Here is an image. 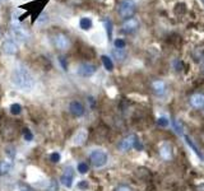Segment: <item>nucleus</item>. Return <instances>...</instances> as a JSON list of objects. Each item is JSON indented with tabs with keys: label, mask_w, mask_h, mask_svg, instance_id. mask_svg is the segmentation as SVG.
Returning <instances> with one entry per match:
<instances>
[{
	"label": "nucleus",
	"mask_w": 204,
	"mask_h": 191,
	"mask_svg": "<svg viewBox=\"0 0 204 191\" xmlns=\"http://www.w3.org/2000/svg\"><path fill=\"white\" fill-rule=\"evenodd\" d=\"M12 82L13 84L23 92H31L35 87V79L26 68L18 66L12 73Z\"/></svg>",
	"instance_id": "1"
},
{
	"label": "nucleus",
	"mask_w": 204,
	"mask_h": 191,
	"mask_svg": "<svg viewBox=\"0 0 204 191\" xmlns=\"http://www.w3.org/2000/svg\"><path fill=\"white\" fill-rule=\"evenodd\" d=\"M135 9H137V5H135L134 0H121L119 4V8H117V12L121 18L129 19L135 13Z\"/></svg>",
	"instance_id": "2"
},
{
	"label": "nucleus",
	"mask_w": 204,
	"mask_h": 191,
	"mask_svg": "<svg viewBox=\"0 0 204 191\" xmlns=\"http://www.w3.org/2000/svg\"><path fill=\"white\" fill-rule=\"evenodd\" d=\"M12 35L19 42H27L29 40V33L27 32V29H24V27H22L19 23L15 22L12 23Z\"/></svg>",
	"instance_id": "3"
},
{
	"label": "nucleus",
	"mask_w": 204,
	"mask_h": 191,
	"mask_svg": "<svg viewBox=\"0 0 204 191\" xmlns=\"http://www.w3.org/2000/svg\"><path fill=\"white\" fill-rule=\"evenodd\" d=\"M89 159L93 166L100 168L107 163V154L103 150H93L89 155Z\"/></svg>",
	"instance_id": "4"
},
{
	"label": "nucleus",
	"mask_w": 204,
	"mask_h": 191,
	"mask_svg": "<svg viewBox=\"0 0 204 191\" xmlns=\"http://www.w3.org/2000/svg\"><path fill=\"white\" fill-rule=\"evenodd\" d=\"M77 73L79 74L81 76H83V78H88V76H92L93 74L96 73V66L92 65V64H89V62H83V64H81V65L78 66Z\"/></svg>",
	"instance_id": "5"
},
{
	"label": "nucleus",
	"mask_w": 204,
	"mask_h": 191,
	"mask_svg": "<svg viewBox=\"0 0 204 191\" xmlns=\"http://www.w3.org/2000/svg\"><path fill=\"white\" fill-rule=\"evenodd\" d=\"M54 42H55V46L57 47L59 50H68L69 46H70L69 38L65 35H62V33H57L55 36V38H54Z\"/></svg>",
	"instance_id": "6"
},
{
	"label": "nucleus",
	"mask_w": 204,
	"mask_h": 191,
	"mask_svg": "<svg viewBox=\"0 0 204 191\" xmlns=\"http://www.w3.org/2000/svg\"><path fill=\"white\" fill-rule=\"evenodd\" d=\"M73 180H74L73 168H72V167H68V168L65 169V172L62 173V176H61V184L64 185L65 187H72Z\"/></svg>",
	"instance_id": "7"
},
{
	"label": "nucleus",
	"mask_w": 204,
	"mask_h": 191,
	"mask_svg": "<svg viewBox=\"0 0 204 191\" xmlns=\"http://www.w3.org/2000/svg\"><path fill=\"white\" fill-rule=\"evenodd\" d=\"M139 27V22L134 18H129L124 22L122 24V31L125 32V33H133V32H135Z\"/></svg>",
	"instance_id": "8"
},
{
	"label": "nucleus",
	"mask_w": 204,
	"mask_h": 191,
	"mask_svg": "<svg viewBox=\"0 0 204 191\" xmlns=\"http://www.w3.org/2000/svg\"><path fill=\"white\" fill-rule=\"evenodd\" d=\"M69 111H70V114L75 117H79L84 114V106L81 103V102H78V101H73L70 105H69Z\"/></svg>",
	"instance_id": "9"
},
{
	"label": "nucleus",
	"mask_w": 204,
	"mask_h": 191,
	"mask_svg": "<svg viewBox=\"0 0 204 191\" xmlns=\"http://www.w3.org/2000/svg\"><path fill=\"white\" fill-rule=\"evenodd\" d=\"M3 50L8 55H14L18 52V45L14 40H7L3 43Z\"/></svg>",
	"instance_id": "10"
},
{
	"label": "nucleus",
	"mask_w": 204,
	"mask_h": 191,
	"mask_svg": "<svg viewBox=\"0 0 204 191\" xmlns=\"http://www.w3.org/2000/svg\"><path fill=\"white\" fill-rule=\"evenodd\" d=\"M135 141H137V138H135L134 135H130V136H128V138H125V139L120 143V144H119V148H120L121 150H124V152H127V150H129V149H132V148L134 147Z\"/></svg>",
	"instance_id": "11"
},
{
	"label": "nucleus",
	"mask_w": 204,
	"mask_h": 191,
	"mask_svg": "<svg viewBox=\"0 0 204 191\" xmlns=\"http://www.w3.org/2000/svg\"><path fill=\"white\" fill-rule=\"evenodd\" d=\"M190 103L193 107H203L204 106V94H200V93H197L194 96H192V98H190Z\"/></svg>",
	"instance_id": "12"
},
{
	"label": "nucleus",
	"mask_w": 204,
	"mask_h": 191,
	"mask_svg": "<svg viewBox=\"0 0 204 191\" xmlns=\"http://www.w3.org/2000/svg\"><path fill=\"white\" fill-rule=\"evenodd\" d=\"M86 140H87V131L86 130H79L75 134V136L73 139V143H74V145H82Z\"/></svg>",
	"instance_id": "13"
},
{
	"label": "nucleus",
	"mask_w": 204,
	"mask_h": 191,
	"mask_svg": "<svg viewBox=\"0 0 204 191\" xmlns=\"http://www.w3.org/2000/svg\"><path fill=\"white\" fill-rule=\"evenodd\" d=\"M13 169V163L10 161H2L0 162V176H5Z\"/></svg>",
	"instance_id": "14"
},
{
	"label": "nucleus",
	"mask_w": 204,
	"mask_h": 191,
	"mask_svg": "<svg viewBox=\"0 0 204 191\" xmlns=\"http://www.w3.org/2000/svg\"><path fill=\"white\" fill-rule=\"evenodd\" d=\"M92 26H93V22H92L91 18H88V17L81 18V21H79V27H81L83 31H89V29L92 28Z\"/></svg>",
	"instance_id": "15"
},
{
	"label": "nucleus",
	"mask_w": 204,
	"mask_h": 191,
	"mask_svg": "<svg viewBox=\"0 0 204 191\" xmlns=\"http://www.w3.org/2000/svg\"><path fill=\"white\" fill-rule=\"evenodd\" d=\"M101 60H102V62H103V66H105L106 70H108V71H112V70H114V62H112V60L110 59L108 56L102 55V56H101Z\"/></svg>",
	"instance_id": "16"
},
{
	"label": "nucleus",
	"mask_w": 204,
	"mask_h": 191,
	"mask_svg": "<svg viewBox=\"0 0 204 191\" xmlns=\"http://www.w3.org/2000/svg\"><path fill=\"white\" fill-rule=\"evenodd\" d=\"M161 155L163 159H171L172 152H171V147L168 144H163L161 147Z\"/></svg>",
	"instance_id": "17"
},
{
	"label": "nucleus",
	"mask_w": 204,
	"mask_h": 191,
	"mask_svg": "<svg viewBox=\"0 0 204 191\" xmlns=\"http://www.w3.org/2000/svg\"><path fill=\"white\" fill-rule=\"evenodd\" d=\"M152 87H153L154 92H156V93H158V94H162V93L165 92V88H166L165 83L161 82V81H156V82H153Z\"/></svg>",
	"instance_id": "18"
},
{
	"label": "nucleus",
	"mask_w": 204,
	"mask_h": 191,
	"mask_svg": "<svg viewBox=\"0 0 204 191\" xmlns=\"http://www.w3.org/2000/svg\"><path fill=\"white\" fill-rule=\"evenodd\" d=\"M185 140H186V143H187V144H189V147H190V148L193 149V152H195V154H197V155H198V157H199L200 159H203V155H202V153L199 152L198 147H197V145L194 144V143L192 141V139H190L189 136H186V135H185Z\"/></svg>",
	"instance_id": "19"
},
{
	"label": "nucleus",
	"mask_w": 204,
	"mask_h": 191,
	"mask_svg": "<svg viewBox=\"0 0 204 191\" xmlns=\"http://www.w3.org/2000/svg\"><path fill=\"white\" fill-rule=\"evenodd\" d=\"M112 56L115 57V59H117V60H124L125 59V56H127V54H125V51H124V49H115L114 51H112Z\"/></svg>",
	"instance_id": "20"
},
{
	"label": "nucleus",
	"mask_w": 204,
	"mask_h": 191,
	"mask_svg": "<svg viewBox=\"0 0 204 191\" xmlns=\"http://www.w3.org/2000/svg\"><path fill=\"white\" fill-rule=\"evenodd\" d=\"M49 22V14H46V13H41L38 17H37V24L38 26H43Z\"/></svg>",
	"instance_id": "21"
},
{
	"label": "nucleus",
	"mask_w": 204,
	"mask_h": 191,
	"mask_svg": "<svg viewBox=\"0 0 204 191\" xmlns=\"http://www.w3.org/2000/svg\"><path fill=\"white\" fill-rule=\"evenodd\" d=\"M22 112V106L19 105V103H13L12 106H10V114L12 115H19Z\"/></svg>",
	"instance_id": "22"
},
{
	"label": "nucleus",
	"mask_w": 204,
	"mask_h": 191,
	"mask_svg": "<svg viewBox=\"0 0 204 191\" xmlns=\"http://www.w3.org/2000/svg\"><path fill=\"white\" fill-rule=\"evenodd\" d=\"M105 27H106V31H107L108 38H111V36H112V23H111V21H110V19H106V21H105Z\"/></svg>",
	"instance_id": "23"
},
{
	"label": "nucleus",
	"mask_w": 204,
	"mask_h": 191,
	"mask_svg": "<svg viewBox=\"0 0 204 191\" xmlns=\"http://www.w3.org/2000/svg\"><path fill=\"white\" fill-rule=\"evenodd\" d=\"M77 169L79 171V173H82V174H83V173H87V172H88V164L84 163V162H82V163L78 164Z\"/></svg>",
	"instance_id": "24"
},
{
	"label": "nucleus",
	"mask_w": 204,
	"mask_h": 191,
	"mask_svg": "<svg viewBox=\"0 0 204 191\" xmlns=\"http://www.w3.org/2000/svg\"><path fill=\"white\" fill-rule=\"evenodd\" d=\"M114 45H115L116 49H124L125 45H127V43H125V41H124L122 38H117V40H115Z\"/></svg>",
	"instance_id": "25"
},
{
	"label": "nucleus",
	"mask_w": 204,
	"mask_h": 191,
	"mask_svg": "<svg viewBox=\"0 0 204 191\" xmlns=\"http://www.w3.org/2000/svg\"><path fill=\"white\" fill-rule=\"evenodd\" d=\"M46 191H59V185H57V182L55 181V180H52L51 182H50V186L47 187V190Z\"/></svg>",
	"instance_id": "26"
},
{
	"label": "nucleus",
	"mask_w": 204,
	"mask_h": 191,
	"mask_svg": "<svg viewBox=\"0 0 204 191\" xmlns=\"http://www.w3.org/2000/svg\"><path fill=\"white\" fill-rule=\"evenodd\" d=\"M60 154L57 153V152H55V153H52L51 155H50V161L51 162H54V163H57V162H60Z\"/></svg>",
	"instance_id": "27"
},
{
	"label": "nucleus",
	"mask_w": 204,
	"mask_h": 191,
	"mask_svg": "<svg viewBox=\"0 0 204 191\" xmlns=\"http://www.w3.org/2000/svg\"><path fill=\"white\" fill-rule=\"evenodd\" d=\"M23 135H24V139L27 140V141H31L33 139V134L31 133L28 129H24V131H23Z\"/></svg>",
	"instance_id": "28"
},
{
	"label": "nucleus",
	"mask_w": 204,
	"mask_h": 191,
	"mask_svg": "<svg viewBox=\"0 0 204 191\" xmlns=\"http://www.w3.org/2000/svg\"><path fill=\"white\" fill-rule=\"evenodd\" d=\"M157 122H158V125L162 126V127H166V126L168 125V120H167L166 117H160Z\"/></svg>",
	"instance_id": "29"
},
{
	"label": "nucleus",
	"mask_w": 204,
	"mask_h": 191,
	"mask_svg": "<svg viewBox=\"0 0 204 191\" xmlns=\"http://www.w3.org/2000/svg\"><path fill=\"white\" fill-rule=\"evenodd\" d=\"M174 129H175V131H176L177 134H181L182 127H181V125L179 124V121H177V120H175V121H174Z\"/></svg>",
	"instance_id": "30"
},
{
	"label": "nucleus",
	"mask_w": 204,
	"mask_h": 191,
	"mask_svg": "<svg viewBox=\"0 0 204 191\" xmlns=\"http://www.w3.org/2000/svg\"><path fill=\"white\" fill-rule=\"evenodd\" d=\"M59 61H60V64H61V66H62V69L64 70H67V68H68V65H67V61H65V57H59Z\"/></svg>",
	"instance_id": "31"
},
{
	"label": "nucleus",
	"mask_w": 204,
	"mask_h": 191,
	"mask_svg": "<svg viewBox=\"0 0 204 191\" xmlns=\"http://www.w3.org/2000/svg\"><path fill=\"white\" fill-rule=\"evenodd\" d=\"M78 187H79V189H87L88 187V182L87 181H82V182L78 184Z\"/></svg>",
	"instance_id": "32"
},
{
	"label": "nucleus",
	"mask_w": 204,
	"mask_h": 191,
	"mask_svg": "<svg viewBox=\"0 0 204 191\" xmlns=\"http://www.w3.org/2000/svg\"><path fill=\"white\" fill-rule=\"evenodd\" d=\"M116 191H132L128 186H119L117 189H116Z\"/></svg>",
	"instance_id": "33"
},
{
	"label": "nucleus",
	"mask_w": 204,
	"mask_h": 191,
	"mask_svg": "<svg viewBox=\"0 0 204 191\" xmlns=\"http://www.w3.org/2000/svg\"><path fill=\"white\" fill-rule=\"evenodd\" d=\"M200 69H202V73L204 74V61L202 62V66H200Z\"/></svg>",
	"instance_id": "34"
},
{
	"label": "nucleus",
	"mask_w": 204,
	"mask_h": 191,
	"mask_svg": "<svg viewBox=\"0 0 204 191\" xmlns=\"http://www.w3.org/2000/svg\"><path fill=\"white\" fill-rule=\"evenodd\" d=\"M203 2H204V0H203Z\"/></svg>",
	"instance_id": "35"
}]
</instances>
